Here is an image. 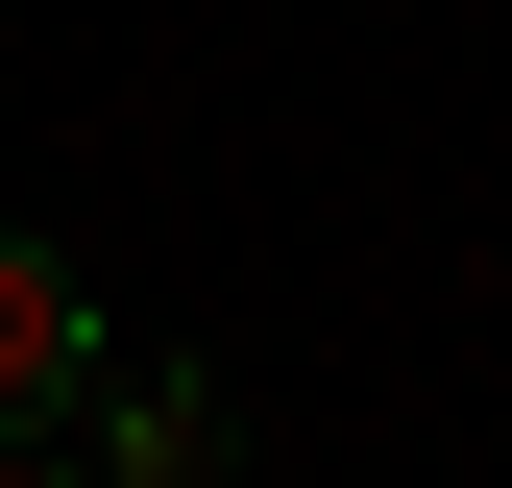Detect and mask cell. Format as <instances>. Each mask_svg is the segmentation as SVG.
Masks as SVG:
<instances>
[{
	"mask_svg": "<svg viewBox=\"0 0 512 488\" xmlns=\"http://www.w3.org/2000/svg\"><path fill=\"white\" fill-rule=\"evenodd\" d=\"M220 440H244L220 366H74V391L0 415V488H49V464H74V488H171V464H220Z\"/></svg>",
	"mask_w": 512,
	"mask_h": 488,
	"instance_id": "obj_1",
	"label": "cell"
},
{
	"mask_svg": "<svg viewBox=\"0 0 512 488\" xmlns=\"http://www.w3.org/2000/svg\"><path fill=\"white\" fill-rule=\"evenodd\" d=\"M74 366H98V293H74V244H25V220H0V415H25V391H74Z\"/></svg>",
	"mask_w": 512,
	"mask_h": 488,
	"instance_id": "obj_2",
	"label": "cell"
}]
</instances>
